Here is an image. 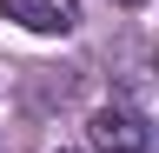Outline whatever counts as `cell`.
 Segmentation results:
<instances>
[{
  "instance_id": "1",
  "label": "cell",
  "mask_w": 159,
  "mask_h": 153,
  "mask_svg": "<svg viewBox=\"0 0 159 153\" xmlns=\"http://www.w3.org/2000/svg\"><path fill=\"white\" fill-rule=\"evenodd\" d=\"M86 140H93V153H152V127L139 120L133 107H99L93 120H86Z\"/></svg>"
},
{
  "instance_id": "2",
  "label": "cell",
  "mask_w": 159,
  "mask_h": 153,
  "mask_svg": "<svg viewBox=\"0 0 159 153\" xmlns=\"http://www.w3.org/2000/svg\"><path fill=\"white\" fill-rule=\"evenodd\" d=\"M0 20H20L27 33H73L80 0H0Z\"/></svg>"
},
{
  "instance_id": "3",
  "label": "cell",
  "mask_w": 159,
  "mask_h": 153,
  "mask_svg": "<svg viewBox=\"0 0 159 153\" xmlns=\"http://www.w3.org/2000/svg\"><path fill=\"white\" fill-rule=\"evenodd\" d=\"M119 7H139V0H119Z\"/></svg>"
},
{
  "instance_id": "4",
  "label": "cell",
  "mask_w": 159,
  "mask_h": 153,
  "mask_svg": "<svg viewBox=\"0 0 159 153\" xmlns=\"http://www.w3.org/2000/svg\"><path fill=\"white\" fill-rule=\"evenodd\" d=\"M0 153H7V140H0Z\"/></svg>"
}]
</instances>
